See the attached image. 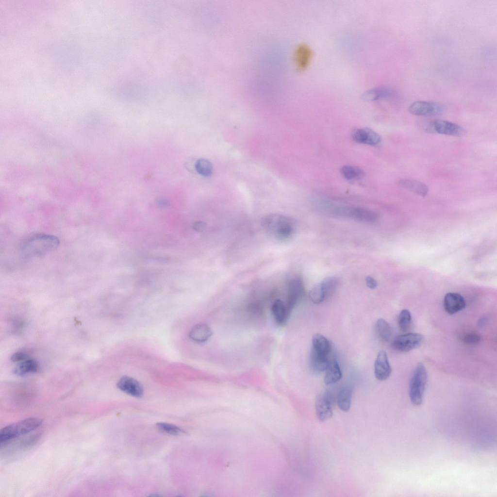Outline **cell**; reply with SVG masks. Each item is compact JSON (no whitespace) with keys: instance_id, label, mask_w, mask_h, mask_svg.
Masks as SVG:
<instances>
[{"instance_id":"7402d4cb","label":"cell","mask_w":497,"mask_h":497,"mask_svg":"<svg viewBox=\"0 0 497 497\" xmlns=\"http://www.w3.org/2000/svg\"><path fill=\"white\" fill-rule=\"evenodd\" d=\"M312 348L322 354L329 356L331 349L329 340L323 335L316 333L312 338Z\"/></svg>"},{"instance_id":"9c48e42d","label":"cell","mask_w":497,"mask_h":497,"mask_svg":"<svg viewBox=\"0 0 497 497\" xmlns=\"http://www.w3.org/2000/svg\"><path fill=\"white\" fill-rule=\"evenodd\" d=\"M303 294L304 286L300 278L295 277L291 279L287 282V298L285 302L287 308L290 313Z\"/></svg>"},{"instance_id":"4dcf8cb0","label":"cell","mask_w":497,"mask_h":497,"mask_svg":"<svg viewBox=\"0 0 497 497\" xmlns=\"http://www.w3.org/2000/svg\"><path fill=\"white\" fill-rule=\"evenodd\" d=\"M461 339L464 343L474 344L480 341V336L475 332H469L464 334L461 337Z\"/></svg>"},{"instance_id":"83f0119b","label":"cell","mask_w":497,"mask_h":497,"mask_svg":"<svg viewBox=\"0 0 497 497\" xmlns=\"http://www.w3.org/2000/svg\"><path fill=\"white\" fill-rule=\"evenodd\" d=\"M412 316L410 312L407 309L402 310L398 316V324L400 330L407 331L411 326Z\"/></svg>"},{"instance_id":"6da1fadb","label":"cell","mask_w":497,"mask_h":497,"mask_svg":"<svg viewBox=\"0 0 497 497\" xmlns=\"http://www.w3.org/2000/svg\"><path fill=\"white\" fill-rule=\"evenodd\" d=\"M60 245L59 239L51 234H39L32 236L24 241L21 251L26 257L41 256L57 248Z\"/></svg>"},{"instance_id":"8fae6325","label":"cell","mask_w":497,"mask_h":497,"mask_svg":"<svg viewBox=\"0 0 497 497\" xmlns=\"http://www.w3.org/2000/svg\"><path fill=\"white\" fill-rule=\"evenodd\" d=\"M391 372L392 369L386 352L384 350L380 351L378 353L374 363L376 378L381 381L386 380L390 376Z\"/></svg>"},{"instance_id":"cb8c5ba5","label":"cell","mask_w":497,"mask_h":497,"mask_svg":"<svg viewBox=\"0 0 497 497\" xmlns=\"http://www.w3.org/2000/svg\"><path fill=\"white\" fill-rule=\"evenodd\" d=\"M376 331L380 338L383 341L387 342L392 336V330L389 324L384 319L380 318L376 322Z\"/></svg>"},{"instance_id":"d6986e66","label":"cell","mask_w":497,"mask_h":497,"mask_svg":"<svg viewBox=\"0 0 497 497\" xmlns=\"http://www.w3.org/2000/svg\"><path fill=\"white\" fill-rule=\"evenodd\" d=\"M328 356L319 353L312 348L309 361L312 370L316 372L325 371L330 361Z\"/></svg>"},{"instance_id":"ac0fdd59","label":"cell","mask_w":497,"mask_h":497,"mask_svg":"<svg viewBox=\"0 0 497 497\" xmlns=\"http://www.w3.org/2000/svg\"><path fill=\"white\" fill-rule=\"evenodd\" d=\"M324 377V381L328 385L334 384L342 378V372L339 365L333 358L329 361L326 369Z\"/></svg>"},{"instance_id":"e0dca14e","label":"cell","mask_w":497,"mask_h":497,"mask_svg":"<svg viewBox=\"0 0 497 497\" xmlns=\"http://www.w3.org/2000/svg\"><path fill=\"white\" fill-rule=\"evenodd\" d=\"M397 183L413 193L422 196H426L429 192L428 186L424 183L414 180L402 179L399 180Z\"/></svg>"},{"instance_id":"277c9868","label":"cell","mask_w":497,"mask_h":497,"mask_svg":"<svg viewBox=\"0 0 497 497\" xmlns=\"http://www.w3.org/2000/svg\"><path fill=\"white\" fill-rule=\"evenodd\" d=\"M427 378L424 365L422 363H419L409 383V397L411 403L414 406H419L422 402Z\"/></svg>"},{"instance_id":"7a4b0ae2","label":"cell","mask_w":497,"mask_h":497,"mask_svg":"<svg viewBox=\"0 0 497 497\" xmlns=\"http://www.w3.org/2000/svg\"><path fill=\"white\" fill-rule=\"evenodd\" d=\"M262 225L274 237L285 240L292 236L295 230L293 220L285 215L273 214L265 216Z\"/></svg>"},{"instance_id":"4316f807","label":"cell","mask_w":497,"mask_h":497,"mask_svg":"<svg viewBox=\"0 0 497 497\" xmlns=\"http://www.w3.org/2000/svg\"><path fill=\"white\" fill-rule=\"evenodd\" d=\"M195 167L196 171L204 177H209L213 173V167L212 163L205 158L198 159L195 163Z\"/></svg>"},{"instance_id":"ba28073f","label":"cell","mask_w":497,"mask_h":497,"mask_svg":"<svg viewBox=\"0 0 497 497\" xmlns=\"http://www.w3.org/2000/svg\"><path fill=\"white\" fill-rule=\"evenodd\" d=\"M423 339L422 335L418 333H406L396 337L392 343V347L397 351H409L420 346Z\"/></svg>"},{"instance_id":"836d02e7","label":"cell","mask_w":497,"mask_h":497,"mask_svg":"<svg viewBox=\"0 0 497 497\" xmlns=\"http://www.w3.org/2000/svg\"><path fill=\"white\" fill-rule=\"evenodd\" d=\"M485 322V317H481L480 319H479V320L478 321V325H480V326H482V325L484 324Z\"/></svg>"},{"instance_id":"52a82bcc","label":"cell","mask_w":497,"mask_h":497,"mask_svg":"<svg viewBox=\"0 0 497 497\" xmlns=\"http://www.w3.org/2000/svg\"><path fill=\"white\" fill-rule=\"evenodd\" d=\"M445 106L440 103L431 101H416L409 107L410 113L415 116H435L440 115L445 111Z\"/></svg>"},{"instance_id":"5b68a950","label":"cell","mask_w":497,"mask_h":497,"mask_svg":"<svg viewBox=\"0 0 497 497\" xmlns=\"http://www.w3.org/2000/svg\"><path fill=\"white\" fill-rule=\"evenodd\" d=\"M333 213L339 216L350 218L365 222H374L378 218V215L376 212L361 207H335Z\"/></svg>"},{"instance_id":"30bf717a","label":"cell","mask_w":497,"mask_h":497,"mask_svg":"<svg viewBox=\"0 0 497 497\" xmlns=\"http://www.w3.org/2000/svg\"><path fill=\"white\" fill-rule=\"evenodd\" d=\"M434 132L441 134L453 136H462L465 134V130L455 123L441 119L432 121Z\"/></svg>"},{"instance_id":"1f68e13d","label":"cell","mask_w":497,"mask_h":497,"mask_svg":"<svg viewBox=\"0 0 497 497\" xmlns=\"http://www.w3.org/2000/svg\"><path fill=\"white\" fill-rule=\"evenodd\" d=\"M27 355L23 352H17L14 354L11 357V360L13 362H18L25 360Z\"/></svg>"},{"instance_id":"f546056e","label":"cell","mask_w":497,"mask_h":497,"mask_svg":"<svg viewBox=\"0 0 497 497\" xmlns=\"http://www.w3.org/2000/svg\"><path fill=\"white\" fill-rule=\"evenodd\" d=\"M157 428L161 431L172 435H178L183 431L178 426L165 422H159L156 424Z\"/></svg>"},{"instance_id":"2e32d148","label":"cell","mask_w":497,"mask_h":497,"mask_svg":"<svg viewBox=\"0 0 497 497\" xmlns=\"http://www.w3.org/2000/svg\"><path fill=\"white\" fill-rule=\"evenodd\" d=\"M272 316L276 322L280 326L285 325L290 315L285 302L277 299L272 303L271 307Z\"/></svg>"},{"instance_id":"3957f363","label":"cell","mask_w":497,"mask_h":497,"mask_svg":"<svg viewBox=\"0 0 497 497\" xmlns=\"http://www.w3.org/2000/svg\"><path fill=\"white\" fill-rule=\"evenodd\" d=\"M42 423V419L31 417L7 425L0 430V444L30 432L38 428Z\"/></svg>"},{"instance_id":"44dd1931","label":"cell","mask_w":497,"mask_h":497,"mask_svg":"<svg viewBox=\"0 0 497 497\" xmlns=\"http://www.w3.org/2000/svg\"><path fill=\"white\" fill-rule=\"evenodd\" d=\"M352 398V390L348 386L342 387L339 391L336 401L337 405L342 411L348 412L351 406Z\"/></svg>"},{"instance_id":"484cf974","label":"cell","mask_w":497,"mask_h":497,"mask_svg":"<svg viewBox=\"0 0 497 497\" xmlns=\"http://www.w3.org/2000/svg\"><path fill=\"white\" fill-rule=\"evenodd\" d=\"M38 365L34 360H26L18 364L14 371L16 375L23 376L30 373H33L38 370Z\"/></svg>"},{"instance_id":"9a60e30c","label":"cell","mask_w":497,"mask_h":497,"mask_svg":"<svg viewBox=\"0 0 497 497\" xmlns=\"http://www.w3.org/2000/svg\"><path fill=\"white\" fill-rule=\"evenodd\" d=\"M466 306L464 297L457 293H448L444 298V306L445 311L453 315L463 310Z\"/></svg>"},{"instance_id":"f1b7e54d","label":"cell","mask_w":497,"mask_h":497,"mask_svg":"<svg viewBox=\"0 0 497 497\" xmlns=\"http://www.w3.org/2000/svg\"><path fill=\"white\" fill-rule=\"evenodd\" d=\"M310 300L315 304H319L326 299L320 284L311 290L309 293Z\"/></svg>"},{"instance_id":"7c38bea8","label":"cell","mask_w":497,"mask_h":497,"mask_svg":"<svg viewBox=\"0 0 497 497\" xmlns=\"http://www.w3.org/2000/svg\"><path fill=\"white\" fill-rule=\"evenodd\" d=\"M117 387L122 392L134 397L140 398L143 395L144 389L141 384L129 376L122 377L117 382Z\"/></svg>"},{"instance_id":"d6a6232c","label":"cell","mask_w":497,"mask_h":497,"mask_svg":"<svg viewBox=\"0 0 497 497\" xmlns=\"http://www.w3.org/2000/svg\"><path fill=\"white\" fill-rule=\"evenodd\" d=\"M367 286L370 289H375L377 286V282L371 277L368 276L365 279Z\"/></svg>"},{"instance_id":"8992f818","label":"cell","mask_w":497,"mask_h":497,"mask_svg":"<svg viewBox=\"0 0 497 497\" xmlns=\"http://www.w3.org/2000/svg\"><path fill=\"white\" fill-rule=\"evenodd\" d=\"M335 400V398L330 391H325L318 395L315 407L316 416L320 421L324 422L331 417Z\"/></svg>"},{"instance_id":"ffe728a7","label":"cell","mask_w":497,"mask_h":497,"mask_svg":"<svg viewBox=\"0 0 497 497\" xmlns=\"http://www.w3.org/2000/svg\"><path fill=\"white\" fill-rule=\"evenodd\" d=\"M211 328L205 324H199L195 325L190 331V338L198 342L206 341L212 335Z\"/></svg>"},{"instance_id":"d4e9b609","label":"cell","mask_w":497,"mask_h":497,"mask_svg":"<svg viewBox=\"0 0 497 497\" xmlns=\"http://www.w3.org/2000/svg\"><path fill=\"white\" fill-rule=\"evenodd\" d=\"M339 279L336 277H330L325 279L319 284L326 299L335 291L338 286Z\"/></svg>"},{"instance_id":"5bb4252c","label":"cell","mask_w":497,"mask_h":497,"mask_svg":"<svg viewBox=\"0 0 497 497\" xmlns=\"http://www.w3.org/2000/svg\"><path fill=\"white\" fill-rule=\"evenodd\" d=\"M353 140L357 143L375 146L381 141L380 135L373 130L368 128H359L354 130L352 133Z\"/></svg>"},{"instance_id":"4fadbf2b","label":"cell","mask_w":497,"mask_h":497,"mask_svg":"<svg viewBox=\"0 0 497 497\" xmlns=\"http://www.w3.org/2000/svg\"><path fill=\"white\" fill-rule=\"evenodd\" d=\"M313 56L311 48L308 45L302 44L296 48L294 52V61L298 69L303 70L310 65Z\"/></svg>"},{"instance_id":"603a6c76","label":"cell","mask_w":497,"mask_h":497,"mask_svg":"<svg viewBox=\"0 0 497 497\" xmlns=\"http://www.w3.org/2000/svg\"><path fill=\"white\" fill-rule=\"evenodd\" d=\"M342 175L347 180H358L363 178L365 174L361 168L350 165H345L340 168Z\"/></svg>"}]
</instances>
